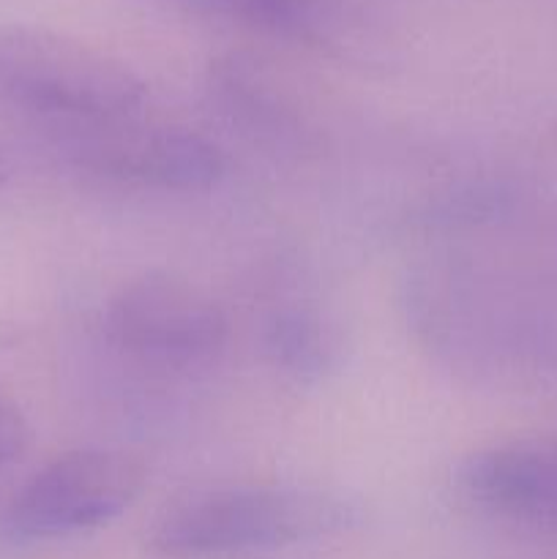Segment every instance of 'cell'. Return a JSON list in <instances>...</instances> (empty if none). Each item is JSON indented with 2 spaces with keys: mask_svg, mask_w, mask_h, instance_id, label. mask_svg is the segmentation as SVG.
Masks as SVG:
<instances>
[{
  "mask_svg": "<svg viewBox=\"0 0 557 559\" xmlns=\"http://www.w3.org/2000/svg\"><path fill=\"white\" fill-rule=\"evenodd\" d=\"M66 164L91 178L158 191H202L227 173L222 147L180 123L131 118L49 131Z\"/></svg>",
  "mask_w": 557,
  "mask_h": 559,
  "instance_id": "3",
  "label": "cell"
},
{
  "mask_svg": "<svg viewBox=\"0 0 557 559\" xmlns=\"http://www.w3.org/2000/svg\"><path fill=\"white\" fill-rule=\"evenodd\" d=\"M353 500L300 486H202L173 497L147 546L164 557H216L331 538L358 524Z\"/></svg>",
  "mask_w": 557,
  "mask_h": 559,
  "instance_id": "1",
  "label": "cell"
},
{
  "mask_svg": "<svg viewBox=\"0 0 557 559\" xmlns=\"http://www.w3.org/2000/svg\"><path fill=\"white\" fill-rule=\"evenodd\" d=\"M147 484L145 464L112 448H76L44 464L0 513L11 540H58L91 533L129 511Z\"/></svg>",
  "mask_w": 557,
  "mask_h": 559,
  "instance_id": "4",
  "label": "cell"
},
{
  "mask_svg": "<svg viewBox=\"0 0 557 559\" xmlns=\"http://www.w3.org/2000/svg\"><path fill=\"white\" fill-rule=\"evenodd\" d=\"M31 448V424L20 404L0 391V475L9 473Z\"/></svg>",
  "mask_w": 557,
  "mask_h": 559,
  "instance_id": "10",
  "label": "cell"
},
{
  "mask_svg": "<svg viewBox=\"0 0 557 559\" xmlns=\"http://www.w3.org/2000/svg\"><path fill=\"white\" fill-rule=\"evenodd\" d=\"M151 91L131 66L69 33L0 25V112L60 131L145 112Z\"/></svg>",
  "mask_w": 557,
  "mask_h": 559,
  "instance_id": "2",
  "label": "cell"
},
{
  "mask_svg": "<svg viewBox=\"0 0 557 559\" xmlns=\"http://www.w3.org/2000/svg\"><path fill=\"white\" fill-rule=\"evenodd\" d=\"M481 511L530 527L557 530V437H524L475 451L457 473Z\"/></svg>",
  "mask_w": 557,
  "mask_h": 559,
  "instance_id": "7",
  "label": "cell"
},
{
  "mask_svg": "<svg viewBox=\"0 0 557 559\" xmlns=\"http://www.w3.org/2000/svg\"><path fill=\"white\" fill-rule=\"evenodd\" d=\"M205 98L229 131L276 158H309L322 151V129L300 93L251 52H224L208 63Z\"/></svg>",
  "mask_w": 557,
  "mask_h": 559,
  "instance_id": "6",
  "label": "cell"
},
{
  "mask_svg": "<svg viewBox=\"0 0 557 559\" xmlns=\"http://www.w3.org/2000/svg\"><path fill=\"white\" fill-rule=\"evenodd\" d=\"M11 173H14V164H11V156L9 151H5V145L0 142V186H5V180L11 178Z\"/></svg>",
  "mask_w": 557,
  "mask_h": 559,
  "instance_id": "11",
  "label": "cell"
},
{
  "mask_svg": "<svg viewBox=\"0 0 557 559\" xmlns=\"http://www.w3.org/2000/svg\"><path fill=\"white\" fill-rule=\"evenodd\" d=\"M167 3L276 41L328 49V52L344 47L353 27L342 0H167Z\"/></svg>",
  "mask_w": 557,
  "mask_h": 559,
  "instance_id": "8",
  "label": "cell"
},
{
  "mask_svg": "<svg viewBox=\"0 0 557 559\" xmlns=\"http://www.w3.org/2000/svg\"><path fill=\"white\" fill-rule=\"evenodd\" d=\"M260 338L268 364L304 385L322 382L342 364V328L311 300H282L273 306Z\"/></svg>",
  "mask_w": 557,
  "mask_h": 559,
  "instance_id": "9",
  "label": "cell"
},
{
  "mask_svg": "<svg viewBox=\"0 0 557 559\" xmlns=\"http://www.w3.org/2000/svg\"><path fill=\"white\" fill-rule=\"evenodd\" d=\"M109 344L158 369H197L227 347L229 320L216 298L191 278L145 271L120 284L104 309Z\"/></svg>",
  "mask_w": 557,
  "mask_h": 559,
  "instance_id": "5",
  "label": "cell"
}]
</instances>
